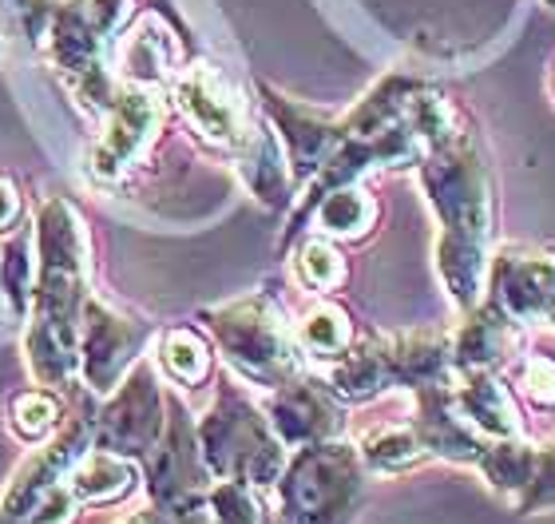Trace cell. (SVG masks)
Listing matches in <instances>:
<instances>
[{
    "mask_svg": "<svg viewBox=\"0 0 555 524\" xmlns=\"http://www.w3.org/2000/svg\"><path fill=\"white\" fill-rule=\"evenodd\" d=\"M238 171H243L246 187H250L267 207H286L289 203L294 171H289L286 148L278 140V131L255 128V124L246 128V136L238 140Z\"/></svg>",
    "mask_w": 555,
    "mask_h": 524,
    "instance_id": "ffe728a7",
    "label": "cell"
},
{
    "mask_svg": "<svg viewBox=\"0 0 555 524\" xmlns=\"http://www.w3.org/2000/svg\"><path fill=\"white\" fill-rule=\"evenodd\" d=\"M163 433V394L147 370H131L128 382H119L116 397L104 406L95 437L112 453H147Z\"/></svg>",
    "mask_w": 555,
    "mask_h": 524,
    "instance_id": "8fae6325",
    "label": "cell"
},
{
    "mask_svg": "<svg viewBox=\"0 0 555 524\" xmlns=\"http://www.w3.org/2000/svg\"><path fill=\"white\" fill-rule=\"evenodd\" d=\"M33 255V239L28 234H16L9 246H4V258H0V282H4V291H9V303L16 310L28 306V294H33V267L36 258Z\"/></svg>",
    "mask_w": 555,
    "mask_h": 524,
    "instance_id": "1f68e13d",
    "label": "cell"
},
{
    "mask_svg": "<svg viewBox=\"0 0 555 524\" xmlns=\"http://www.w3.org/2000/svg\"><path fill=\"white\" fill-rule=\"evenodd\" d=\"M421 183L440 219L437 267L461 310L480 306L488 282V239H492V183L488 167L468 140L433 152L421 167Z\"/></svg>",
    "mask_w": 555,
    "mask_h": 524,
    "instance_id": "7a4b0ae2",
    "label": "cell"
},
{
    "mask_svg": "<svg viewBox=\"0 0 555 524\" xmlns=\"http://www.w3.org/2000/svg\"><path fill=\"white\" fill-rule=\"evenodd\" d=\"M210 524H267V504L258 501L255 485L246 481H219L207 493Z\"/></svg>",
    "mask_w": 555,
    "mask_h": 524,
    "instance_id": "f1b7e54d",
    "label": "cell"
},
{
    "mask_svg": "<svg viewBox=\"0 0 555 524\" xmlns=\"http://www.w3.org/2000/svg\"><path fill=\"white\" fill-rule=\"evenodd\" d=\"M60 425V401L48 389H28L12 401V433L24 442H44Z\"/></svg>",
    "mask_w": 555,
    "mask_h": 524,
    "instance_id": "4dcf8cb0",
    "label": "cell"
},
{
    "mask_svg": "<svg viewBox=\"0 0 555 524\" xmlns=\"http://www.w3.org/2000/svg\"><path fill=\"white\" fill-rule=\"evenodd\" d=\"M147 342V327L88 298L80 315V370L92 394H112L131 373V361Z\"/></svg>",
    "mask_w": 555,
    "mask_h": 524,
    "instance_id": "52a82bcc",
    "label": "cell"
},
{
    "mask_svg": "<svg viewBox=\"0 0 555 524\" xmlns=\"http://www.w3.org/2000/svg\"><path fill=\"white\" fill-rule=\"evenodd\" d=\"M0 21L24 40H44L52 24V0H0Z\"/></svg>",
    "mask_w": 555,
    "mask_h": 524,
    "instance_id": "d6a6232c",
    "label": "cell"
},
{
    "mask_svg": "<svg viewBox=\"0 0 555 524\" xmlns=\"http://www.w3.org/2000/svg\"><path fill=\"white\" fill-rule=\"evenodd\" d=\"M492 298L504 315L516 322H540L555 306V255H532V251H500L488 267Z\"/></svg>",
    "mask_w": 555,
    "mask_h": 524,
    "instance_id": "4fadbf2b",
    "label": "cell"
},
{
    "mask_svg": "<svg viewBox=\"0 0 555 524\" xmlns=\"http://www.w3.org/2000/svg\"><path fill=\"white\" fill-rule=\"evenodd\" d=\"M516 346H520V322L516 318L504 315L496 303L473 306L464 327L452 338V370H496L516 354Z\"/></svg>",
    "mask_w": 555,
    "mask_h": 524,
    "instance_id": "e0dca14e",
    "label": "cell"
},
{
    "mask_svg": "<svg viewBox=\"0 0 555 524\" xmlns=\"http://www.w3.org/2000/svg\"><path fill=\"white\" fill-rule=\"evenodd\" d=\"M135 465H131L124 453H112V449H88V453L72 465L68 473V489L76 497V504H112L124 501L131 489H135Z\"/></svg>",
    "mask_w": 555,
    "mask_h": 524,
    "instance_id": "7402d4cb",
    "label": "cell"
},
{
    "mask_svg": "<svg viewBox=\"0 0 555 524\" xmlns=\"http://www.w3.org/2000/svg\"><path fill=\"white\" fill-rule=\"evenodd\" d=\"M520 513H544V509H555V445L540 449L535 453V473L528 481V489L516 497Z\"/></svg>",
    "mask_w": 555,
    "mask_h": 524,
    "instance_id": "836d02e7",
    "label": "cell"
},
{
    "mask_svg": "<svg viewBox=\"0 0 555 524\" xmlns=\"http://www.w3.org/2000/svg\"><path fill=\"white\" fill-rule=\"evenodd\" d=\"M195 433L203 461L219 481L274 485L286 469V453L270 421L238 394H222Z\"/></svg>",
    "mask_w": 555,
    "mask_h": 524,
    "instance_id": "5b68a950",
    "label": "cell"
},
{
    "mask_svg": "<svg viewBox=\"0 0 555 524\" xmlns=\"http://www.w3.org/2000/svg\"><path fill=\"white\" fill-rule=\"evenodd\" d=\"M262 104H267L270 119L278 128V140L286 148L289 171L298 183H310L322 175V167L334 159V152L346 143L341 136V124H334L330 116H322L318 107H306L289 95H278L274 88H262Z\"/></svg>",
    "mask_w": 555,
    "mask_h": 524,
    "instance_id": "30bf717a",
    "label": "cell"
},
{
    "mask_svg": "<svg viewBox=\"0 0 555 524\" xmlns=\"http://www.w3.org/2000/svg\"><path fill=\"white\" fill-rule=\"evenodd\" d=\"M128 12L131 0H68L48 24L52 60L83 107L107 112L116 100L112 76L104 72V44L119 33Z\"/></svg>",
    "mask_w": 555,
    "mask_h": 524,
    "instance_id": "3957f363",
    "label": "cell"
},
{
    "mask_svg": "<svg viewBox=\"0 0 555 524\" xmlns=\"http://www.w3.org/2000/svg\"><path fill=\"white\" fill-rule=\"evenodd\" d=\"M524 394L532 397L535 406L555 409V361L535 354L524 361Z\"/></svg>",
    "mask_w": 555,
    "mask_h": 524,
    "instance_id": "d590c367",
    "label": "cell"
},
{
    "mask_svg": "<svg viewBox=\"0 0 555 524\" xmlns=\"http://www.w3.org/2000/svg\"><path fill=\"white\" fill-rule=\"evenodd\" d=\"M163 124V104L151 88H135L128 84L124 92H116L112 107H107V124L104 136L95 140L92 159H88V171L100 183H116L119 175L135 164L143 148L151 143V136L159 131Z\"/></svg>",
    "mask_w": 555,
    "mask_h": 524,
    "instance_id": "ba28073f",
    "label": "cell"
},
{
    "mask_svg": "<svg viewBox=\"0 0 555 524\" xmlns=\"http://www.w3.org/2000/svg\"><path fill=\"white\" fill-rule=\"evenodd\" d=\"M92 437H95L92 421H83V418L64 421V430L52 433V442H48L44 449H36L21 465V473L12 477L0 513L9 516V521H24V516L36 509V501H40L48 489H56L60 481H64V473H72V465L88 453V442H92Z\"/></svg>",
    "mask_w": 555,
    "mask_h": 524,
    "instance_id": "7c38bea8",
    "label": "cell"
},
{
    "mask_svg": "<svg viewBox=\"0 0 555 524\" xmlns=\"http://www.w3.org/2000/svg\"><path fill=\"white\" fill-rule=\"evenodd\" d=\"M0 524H9V516H4V513H0Z\"/></svg>",
    "mask_w": 555,
    "mask_h": 524,
    "instance_id": "f35d334b",
    "label": "cell"
},
{
    "mask_svg": "<svg viewBox=\"0 0 555 524\" xmlns=\"http://www.w3.org/2000/svg\"><path fill=\"white\" fill-rule=\"evenodd\" d=\"M405 128L425 148V155L444 152V148H452V143L461 140V131H456V107L437 88H425V84H416V92L409 95Z\"/></svg>",
    "mask_w": 555,
    "mask_h": 524,
    "instance_id": "cb8c5ba5",
    "label": "cell"
},
{
    "mask_svg": "<svg viewBox=\"0 0 555 524\" xmlns=\"http://www.w3.org/2000/svg\"><path fill=\"white\" fill-rule=\"evenodd\" d=\"M124 524H163V513H159V509H143V513L128 516Z\"/></svg>",
    "mask_w": 555,
    "mask_h": 524,
    "instance_id": "74e56055",
    "label": "cell"
},
{
    "mask_svg": "<svg viewBox=\"0 0 555 524\" xmlns=\"http://www.w3.org/2000/svg\"><path fill=\"white\" fill-rule=\"evenodd\" d=\"M171 88L175 104L191 119V128L198 136H207L210 143H222V148H238L250 119H246V107L231 88V80L215 64H191L175 76Z\"/></svg>",
    "mask_w": 555,
    "mask_h": 524,
    "instance_id": "9c48e42d",
    "label": "cell"
},
{
    "mask_svg": "<svg viewBox=\"0 0 555 524\" xmlns=\"http://www.w3.org/2000/svg\"><path fill=\"white\" fill-rule=\"evenodd\" d=\"M207 327L219 338L222 354L234 370H243L258 385H286L301 370L298 334L286 327V318L270 298H238V303L207 310Z\"/></svg>",
    "mask_w": 555,
    "mask_h": 524,
    "instance_id": "277c9868",
    "label": "cell"
},
{
    "mask_svg": "<svg viewBox=\"0 0 555 524\" xmlns=\"http://www.w3.org/2000/svg\"><path fill=\"white\" fill-rule=\"evenodd\" d=\"M159 361L179 385H203L210 378V346L195 330H167L159 342Z\"/></svg>",
    "mask_w": 555,
    "mask_h": 524,
    "instance_id": "83f0119b",
    "label": "cell"
},
{
    "mask_svg": "<svg viewBox=\"0 0 555 524\" xmlns=\"http://www.w3.org/2000/svg\"><path fill=\"white\" fill-rule=\"evenodd\" d=\"M330 389L341 401H370L393 385V366L385 354V338H370L361 346H349L341 358L330 366Z\"/></svg>",
    "mask_w": 555,
    "mask_h": 524,
    "instance_id": "44dd1931",
    "label": "cell"
},
{
    "mask_svg": "<svg viewBox=\"0 0 555 524\" xmlns=\"http://www.w3.org/2000/svg\"><path fill=\"white\" fill-rule=\"evenodd\" d=\"M294 334H298L301 354H310V358H318V361H337L353 346V322H349L346 310L334 303L313 306L310 315L298 322Z\"/></svg>",
    "mask_w": 555,
    "mask_h": 524,
    "instance_id": "d4e9b609",
    "label": "cell"
},
{
    "mask_svg": "<svg viewBox=\"0 0 555 524\" xmlns=\"http://www.w3.org/2000/svg\"><path fill=\"white\" fill-rule=\"evenodd\" d=\"M294 263H298V274L310 291H337L349 274L346 258H341V251L330 239H306Z\"/></svg>",
    "mask_w": 555,
    "mask_h": 524,
    "instance_id": "f546056e",
    "label": "cell"
},
{
    "mask_svg": "<svg viewBox=\"0 0 555 524\" xmlns=\"http://www.w3.org/2000/svg\"><path fill=\"white\" fill-rule=\"evenodd\" d=\"M88 231L72 203L48 199L36 222V282L33 322L24 354L33 378L48 389H64L80 361V315L88 303Z\"/></svg>",
    "mask_w": 555,
    "mask_h": 524,
    "instance_id": "6da1fadb",
    "label": "cell"
},
{
    "mask_svg": "<svg viewBox=\"0 0 555 524\" xmlns=\"http://www.w3.org/2000/svg\"><path fill=\"white\" fill-rule=\"evenodd\" d=\"M159 453H155V465H151V497L167 509V513H179L186 501L198 497V477H203V449H198V433L191 430L183 406H171V418L163 421L159 433Z\"/></svg>",
    "mask_w": 555,
    "mask_h": 524,
    "instance_id": "5bb4252c",
    "label": "cell"
},
{
    "mask_svg": "<svg viewBox=\"0 0 555 524\" xmlns=\"http://www.w3.org/2000/svg\"><path fill=\"white\" fill-rule=\"evenodd\" d=\"M452 401L464 413V421L488 442L520 437V406L512 389L496 378V370H473L452 378Z\"/></svg>",
    "mask_w": 555,
    "mask_h": 524,
    "instance_id": "ac0fdd59",
    "label": "cell"
},
{
    "mask_svg": "<svg viewBox=\"0 0 555 524\" xmlns=\"http://www.w3.org/2000/svg\"><path fill=\"white\" fill-rule=\"evenodd\" d=\"M119 72L124 80L135 84V88H163V84H175L179 76V40L167 24L147 12L131 24V33L124 36V48H119Z\"/></svg>",
    "mask_w": 555,
    "mask_h": 524,
    "instance_id": "d6986e66",
    "label": "cell"
},
{
    "mask_svg": "<svg viewBox=\"0 0 555 524\" xmlns=\"http://www.w3.org/2000/svg\"><path fill=\"white\" fill-rule=\"evenodd\" d=\"M278 481L289 524H349L361 504V453L341 442L301 445Z\"/></svg>",
    "mask_w": 555,
    "mask_h": 524,
    "instance_id": "8992f818",
    "label": "cell"
},
{
    "mask_svg": "<svg viewBox=\"0 0 555 524\" xmlns=\"http://www.w3.org/2000/svg\"><path fill=\"white\" fill-rule=\"evenodd\" d=\"M76 497H72L68 485H56V489H48L40 501H36V509L28 516H24L21 524H72L76 521Z\"/></svg>",
    "mask_w": 555,
    "mask_h": 524,
    "instance_id": "e575fe53",
    "label": "cell"
},
{
    "mask_svg": "<svg viewBox=\"0 0 555 524\" xmlns=\"http://www.w3.org/2000/svg\"><path fill=\"white\" fill-rule=\"evenodd\" d=\"M425 457L428 449L413 425H382L361 437V461L382 473H405V469L421 465Z\"/></svg>",
    "mask_w": 555,
    "mask_h": 524,
    "instance_id": "484cf974",
    "label": "cell"
},
{
    "mask_svg": "<svg viewBox=\"0 0 555 524\" xmlns=\"http://www.w3.org/2000/svg\"><path fill=\"white\" fill-rule=\"evenodd\" d=\"M416 437L425 442L428 453H440L449 461H480L488 449V437L476 433L464 413L452 401V382L416 389Z\"/></svg>",
    "mask_w": 555,
    "mask_h": 524,
    "instance_id": "2e32d148",
    "label": "cell"
},
{
    "mask_svg": "<svg viewBox=\"0 0 555 524\" xmlns=\"http://www.w3.org/2000/svg\"><path fill=\"white\" fill-rule=\"evenodd\" d=\"M547 4H555V0H547Z\"/></svg>",
    "mask_w": 555,
    "mask_h": 524,
    "instance_id": "ab89813d",
    "label": "cell"
},
{
    "mask_svg": "<svg viewBox=\"0 0 555 524\" xmlns=\"http://www.w3.org/2000/svg\"><path fill=\"white\" fill-rule=\"evenodd\" d=\"M535 453H540V449H532V445L516 442V437H504V442H488L485 457H480L476 465L485 469V477L492 481V489L516 493V497H520L535 473Z\"/></svg>",
    "mask_w": 555,
    "mask_h": 524,
    "instance_id": "4316f807",
    "label": "cell"
},
{
    "mask_svg": "<svg viewBox=\"0 0 555 524\" xmlns=\"http://www.w3.org/2000/svg\"><path fill=\"white\" fill-rule=\"evenodd\" d=\"M270 430L278 433L282 445H318L330 442V433L337 430V406L334 389L325 382H310V378H289L286 385H278L267 406Z\"/></svg>",
    "mask_w": 555,
    "mask_h": 524,
    "instance_id": "9a60e30c",
    "label": "cell"
},
{
    "mask_svg": "<svg viewBox=\"0 0 555 524\" xmlns=\"http://www.w3.org/2000/svg\"><path fill=\"white\" fill-rule=\"evenodd\" d=\"M382 207L377 199L358 183H341L334 191H325L322 203H318V227H322L330 239H361V234L373 231Z\"/></svg>",
    "mask_w": 555,
    "mask_h": 524,
    "instance_id": "603a6c76",
    "label": "cell"
},
{
    "mask_svg": "<svg viewBox=\"0 0 555 524\" xmlns=\"http://www.w3.org/2000/svg\"><path fill=\"white\" fill-rule=\"evenodd\" d=\"M21 215H24L21 191H16V183H12V179H4V175H0V234L16 231Z\"/></svg>",
    "mask_w": 555,
    "mask_h": 524,
    "instance_id": "8d00e7d4",
    "label": "cell"
}]
</instances>
